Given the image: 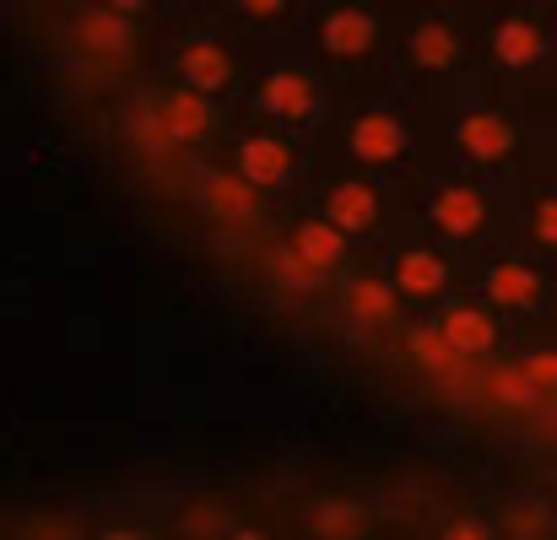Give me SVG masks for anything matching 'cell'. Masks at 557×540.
Listing matches in <instances>:
<instances>
[{
    "label": "cell",
    "instance_id": "6da1fadb",
    "mask_svg": "<svg viewBox=\"0 0 557 540\" xmlns=\"http://www.w3.org/2000/svg\"><path fill=\"white\" fill-rule=\"evenodd\" d=\"M449 336H455V347H487V319L482 314H455L449 319Z\"/></svg>",
    "mask_w": 557,
    "mask_h": 540
},
{
    "label": "cell",
    "instance_id": "7a4b0ae2",
    "mask_svg": "<svg viewBox=\"0 0 557 540\" xmlns=\"http://www.w3.org/2000/svg\"><path fill=\"white\" fill-rule=\"evenodd\" d=\"M466 141H471L476 152H504V147H509V130H504V125H493V120H482V125H471V130H466Z\"/></svg>",
    "mask_w": 557,
    "mask_h": 540
},
{
    "label": "cell",
    "instance_id": "3957f363",
    "mask_svg": "<svg viewBox=\"0 0 557 540\" xmlns=\"http://www.w3.org/2000/svg\"><path fill=\"white\" fill-rule=\"evenodd\" d=\"M244 163H249L255 179H276V174H282V152H276V147H260V141L244 152Z\"/></svg>",
    "mask_w": 557,
    "mask_h": 540
},
{
    "label": "cell",
    "instance_id": "277c9868",
    "mask_svg": "<svg viewBox=\"0 0 557 540\" xmlns=\"http://www.w3.org/2000/svg\"><path fill=\"white\" fill-rule=\"evenodd\" d=\"M493 292H498L504 303H520V298H531V276L509 265V271H498V276H493Z\"/></svg>",
    "mask_w": 557,
    "mask_h": 540
},
{
    "label": "cell",
    "instance_id": "5b68a950",
    "mask_svg": "<svg viewBox=\"0 0 557 540\" xmlns=\"http://www.w3.org/2000/svg\"><path fill=\"white\" fill-rule=\"evenodd\" d=\"M438 216H444L449 227H471V222H476V200H471V194H449V200L438 205Z\"/></svg>",
    "mask_w": 557,
    "mask_h": 540
},
{
    "label": "cell",
    "instance_id": "8992f818",
    "mask_svg": "<svg viewBox=\"0 0 557 540\" xmlns=\"http://www.w3.org/2000/svg\"><path fill=\"white\" fill-rule=\"evenodd\" d=\"M504 54H509V60L536 54V33H531V27H504Z\"/></svg>",
    "mask_w": 557,
    "mask_h": 540
},
{
    "label": "cell",
    "instance_id": "52a82bcc",
    "mask_svg": "<svg viewBox=\"0 0 557 540\" xmlns=\"http://www.w3.org/2000/svg\"><path fill=\"white\" fill-rule=\"evenodd\" d=\"M336 216H352V222H363V216H369V194H352V189H342V194H336Z\"/></svg>",
    "mask_w": 557,
    "mask_h": 540
},
{
    "label": "cell",
    "instance_id": "ba28073f",
    "mask_svg": "<svg viewBox=\"0 0 557 540\" xmlns=\"http://www.w3.org/2000/svg\"><path fill=\"white\" fill-rule=\"evenodd\" d=\"M189 71H200L195 81H222V65H216L211 54H189Z\"/></svg>",
    "mask_w": 557,
    "mask_h": 540
},
{
    "label": "cell",
    "instance_id": "9c48e42d",
    "mask_svg": "<svg viewBox=\"0 0 557 540\" xmlns=\"http://www.w3.org/2000/svg\"><path fill=\"white\" fill-rule=\"evenodd\" d=\"M406 276H411L417 287H433V281H438V265H433V260H411V265H406Z\"/></svg>",
    "mask_w": 557,
    "mask_h": 540
},
{
    "label": "cell",
    "instance_id": "30bf717a",
    "mask_svg": "<svg viewBox=\"0 0 557 540\" xmlns=\"http://www.w3.org/2000/svg\"><path fill=\"white\" fill-rule=\"evenodd\" d=\"M536 227H542V238H547V243H557V200L542 211V222H536Z\"/></svg>",
    "mask_w": 557,
    "mask_h": 540
},
{
    "label": "cell",
    "instance_id": "8fae6325",
    "mask_svg": "<svg viewBox=\"0 0 557 540\" xmlns=\"http://www.w3.org/2000/svg\"><path fill=\"white\" fill-rule=\"evenodd\" d=\"M531 373H536L542 384H557V362L553 357H536V362H531Z\"/></svg>",
    "mask_w": 557,
    "mask_h": 540
},
{
    "label": "cell",
    "instance_id": "7c38bea8",
    "mask_svg": "<svg viewBox=\"0 0 557 540\" xmlns=\"http://www.w3.org/2000/svg\"><path fill=\"white\" fill-rule=\"evenodd\" d=\"M449 540H487V536H482V530H471V525H466V530H455V536H449Z\"/></svg>",
    "mask_w": 557,
    "mask_h": 540
}]
</instances>
